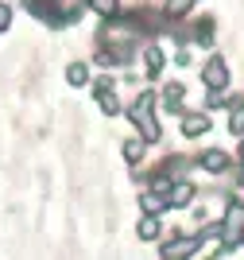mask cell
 <instances>
[{
    "label": "cell",
    "instance_id": "6da1fadb",
    "mask_svg": "<svg viewBox=\"0 0 244 260\" xmlns=\"http://www.w3.org/2000/svg\"><path fill=\"white\" fill-rule=\"evenodd\" d=\"M205 82H210V86H221V82H225V66H221V58H213V66H205Z\"/></svg>",
    "mask_w": 244,
    "mask_h": 260
},
{
    "label": "cell",
    "instance_id": "7a4b0ae2",
    "mask_svg": "<svg viewBox=\"0 0 244 260\" xmlns=\"http://www.w3.org/2000/svg\"><path fill=\"white\" fill-rule=\"evenodd\" d=\"M210 128V120L205 117H186V136H194V132H205Z\"/></svg>",
    "mask_w": 244,
    "mask_h": 260
},
{
    "label": "cell",
    "instance_id": "3957f363",
    "mask_svg": "<svg viewBox=\"0 0 244 260\" xmlns=\"http://www.w3.org/2000/svg\"><path fill=\"white\" fill-rule=\"evenodd\" d=\"M202 163L210 167V171H221V167H225V155H221V152H205V159H202Z\"/></svg>",
    "mask_w": 244,
    "mask_h": 260
},
{
    "label": "cell",
    "instance_id": "277c9868",
    "mask_svg": "<svg viewBox=\"0 0 244 260\" xmlns=\"http://www.w3.org/2000/svg\"><path fill=\"white\" fill-rule=\"evenodd\" d=\"M124 152H128V159H132V163H140V155H144V144L132 140V144H124Z\"/></svg>",
    "mask_w": 244,
    "mask_h": 260
},
{
    "label": "cell",
    "instance_id": "5b68a950",
    "mask_svg": "<svg viewBox=\"0 0 244 260\" xmlns=\"http://www.w3.org/2000/svg\"><path fill=\"white\" fill-rule=\"evenodd\" d=\"M93 8L97 12H113V8H117V0H93Z\"/></svg>",
    "mask_w": 244,
    "mask_h": 260
},
{
    "label": "cell",
    "instance_id": "8992f818",
    "mask_svg": "<svg viewBox=\"0 0 244 260\" xmlns=\"http://www.w3.org/2000/svg\"><path fill=\"white\" fill-rule=\"evenodd\" d=\"M66 78H70V82H85V70H82V66H70V74H66Z\"/></svg>",
    "mask_w": 244,
    "mask_h": 260
},
{
    "label": "cell",
    "instance_id": "52a82bcc",
    "mask_svg": "<svg viewBox=\"0 0 244 260\" xmlns=\"http://www.w3.org/2000/svg\"><path fill=\"white\" fill-rule=\"evenodd\" d=\"M4 23H8V8L0 4V31H4Z\"/></svg>",
    "mask_w": 244,
    "mask_h": 260
}]
</instances>
